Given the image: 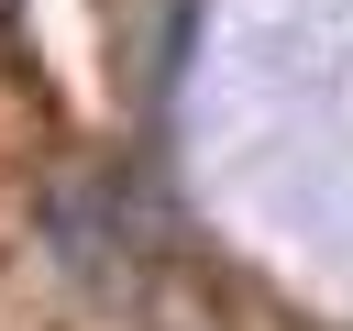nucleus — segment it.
Wrapping results in <instances>:
<instances>
[{
    "label": "nucleus",
    "mask_w": 353,
    "mask_h": 331,
    "mask_svg": "<svg viewBox=\"0 0 353 331\" xmlns=\"http://www.w3.org/2000/svg\"><path fill=\"white\" fill-rule=\"evenodd\" d=\"M0 33H11V0H0Z\"/></svg>",
    "instance_id": "nucleus-1"
}]
</instances>
